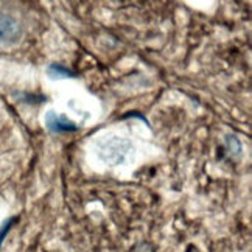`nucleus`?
I'll use <instances>...</instances> for the list:
<instances>
[{"label":"nucleus","instance_id":"f257e3e1","mask_svg":"<svg viewBox=\"0 0 252 252\" xmlns=\"http://www.w3.org/2000/svg\"><path fill=\"white\" fill-rule=\"evenodd\" d=\"M95 154L103 163L111 167L123 165L128 162L134 151V145L128 137L117 132H109L100 135L95 142Z\"/></svg>","mask_w":252,"mask_h":252},{"label":"nucleus","instance_id":"f03ea898","mask_svg":"<svg viewBox=\"0 0 252 252\" xmlns=\"http://www.w3.org/2000/svg\"><path fill=\"white\" fill-rule=\"evenodd\" d=\"M22 33L24 28L19 17L8 9L0 8V44L13 45L21 41Z\"/></svg>","mask_w":252,"mask_h":252},{"label":"nucleus","instance_id":"20e7f679","mask_svg":"<svg viewBox=\"0 0 252 252\" xmlns=\"http://www.w3.org/2000/svg\"><path fill=\"white\" fill-rule=\"evenodd\" d=\"M50 70H55L56 75H60V76H69V75H70V72H69V70H65V69H63L61 65H52V67H50Z\"/></svg>","mask_w":252,"mask_h":252},{"label":"nucleus","instance_id":"7ed1b4c3","mask_svg":"<svg viewBox=\"0 0 252 252\" xmlns=\"http://www.w3.org/2000/svg\"><path fill=\"white\" fill-rule=\"evenodd\" d=\"M45 125H47V128L53 132H69L75 129V125L69 119H65L63 114H56L53 111L47 112Z\"/></svg>","mask_w":252,"mask_h":252}]
</instances>
